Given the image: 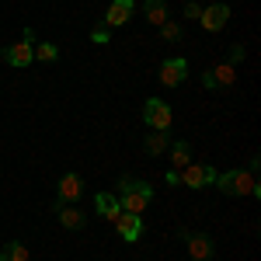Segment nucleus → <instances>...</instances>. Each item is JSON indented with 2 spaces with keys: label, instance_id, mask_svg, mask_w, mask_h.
Wrapping results in <instances>:
<instances>
[{
  "label": "nucleus",
  "instance_id": "nucleus-1",
  "mask_svg": "<svg viewBox=\"0 0 261 261\" xmlns=\"http://www.w3.org/2000/svg\"><path fill=\"white\" fill-rule=\"evenodd\" d=\"M115 199H119L122 213H136V216H140L143 209L153 202V185H150V181H140V178H122Z\"/></svg>",
  "mask_w": 261,
  "mask_h": 261
},
{
  "label": "nucleus",
  "instance_id": "nucleus-2",
  "mask_svg": "<svg viewBox=\"0 0 261 261\" xmlns=\"http://www.w3.org/2000/svg\"><path fill=\"white\" fill-rule=\"evenodd\" d=\"M216 188H220L223 195H251V199L261 195L258 174L254 171H241V167H233L226 174H216Z\"/></svg>",
  "mask_w": 261,
  "mask_h": 261
},
{
  "label": "nucleus",
  "instance_id": "nucleus-3",
  "mask_svg": "<svg viewBox=\"0 0 261 261\" xmlns=\"http://www.w3.org/2000/svg\"><path fill=\"white\" fill-rule=\"evenodd\" d=\"M143 122H146L150 129H157V133H167V129H171V122H174L171 105L161 101V98H150L146 105H143Z\"/></svg>",
  "mask_w": 261,
  "mask_h": 261
},
{
  "label": "nucleus",
  "instance_id": "nucleus-4",
  "mask_svg": "<svg viewBox=\"0 0 261 261\" xmlns=\"http://www.w3.org/2000/svg\"><path fill=\"white\" fill-rule=\"evenodd\" d=\"M181 241H185V251H188L195 261H213L216 258V244H213L209 233H192V230H185Z\"/></svg>",
  "mask_w": 261,
  "mask_h": 261
},
{
  "label": "nucleus",
  "instance_id": "nucleus-5",
  "mask_svg": "<svg viewBox=\"0 0 261 261\" xmlns=\"http://www.w3.org/2000/svg\"><path fill=\"white\" fill-rule=\"evenodd\" d=\"M178 178L185 181L188 188H213V185H216V167H213V164H188Z\"/></svg>",
  "mask_w": 261,
  "mask_h": 261
},
{
  "label": "nucleus",
  "instance_id": "nucleus-6",
  "mask_svg": "<svg viewBox=\"0 0 261 261\" xmlns=\"http://www.w3.org/2000/svg\"><path fill=\"white\" fill-rule=\"evenodd\" d=\"M226 21H230V7L226 4H209V7H202V14H199V24L205 32H223Z\"/></svg>",
  "mask_w": 261,
  "mask_h": 261
},
{
  "label": "nucleus",
  "instance_id": "nucleus-7",
  "mask_svg": "<svg viewBox=\"0 0 261 261\" xmlns=\"http://www.w3.org/2000/svg\"><path fill=\"white\" fill-rule=\"evenodd\" d=\"M115 230H119V237L125 244H136L140 241V233H143V220L140 216H136V213H119V216H115Z\"/></svg>",
  "mask_w": 261,
  "mask_h": 261
},
{
  "label": "nucleus",
  "instance_id": "nucleus-8",
  "mask_svg": "<svg viewBox=\"0 0 261 261\" xmlns=\"http://www.w3.org/2000/svg\"><path fill=\"white\" fill-rule=\"evenodd\" d=\"M185 77H188V60L174 56V60H164L161 63V84H164V87H178Z\"/></svg>",
  "mask_w": 261,
  "mask_h": 261
},
{
  "label": "nucleus",
  "instance_id": "nucleus-9",
  "mask_svg": "<svg viewBox=\"0 0 261 261\" xmlns=\"http://www.w3.org/2000/svg\"><path fill=\"white\" fill-rule=\"evenodd\" d=\"M84 195V181H81V174H63L60 178V192H56V202H63V205H70V202H77Z\"/></svg>",
  "mask_w": 261,
  "mask_h": 261
},
{
  "label": "nucleus",
  "instance_id": "nucleus-10",
  "mask_svg": "<svg viewBox=\"0 0 261 261\" xmlns=\"http://www.w3.org/2000/svg\"><path fill=\"white\" fill-rule=\"evenodd\" d=\"M133 11H136V4H133V0H112V4H108V14H105V24H108V28L129 24Z\"/></svg>",
  "mask_w": 261,
  "mask_h": 261
},
{
  "label": "nucleus",
  "instance_id": "nucleus-11",
  "mask_svg": "<svg viewBox=\"0 0 261 261\" xmlns=\"http://www.w3.org/2000/svg\"><path fill=\"white\" fill-rule=\"evenodd\" d=\"M233 77H237V70H233L230 63H220L216 70H209V73L202 77V84H205V91H216V87H230Z\"/></svg>",
  "mask_w": 261,
  "mask_h": 261
},
{
  "label": "nucleus",
  "instance_id": "nucleus-12",
  "mask_svg": "<svg viewBox=\"0 0 261 261\" xmlns=\"http://www.w3.org/2000/svg\"><path fill=\"white\" fill-rule=\"evenodd\" d=\"M53 209L60 213V223L66 226V230H84V223H87V216H84L77 205H63V202H53Z\"/></svg>",
  "mask_w": 261,
  "mask_h": 261
},
{
  "label": "nucleus",
  "instance_id": "nucleus-13",
  "mask_svg": "<svg viewBox=\"0 0 261 261\" xmlns=\"http://www.w3.org/2000/svg\"><path fill=\"white\" fill-rule=\"evenodd\" d=\"M35 60V53H32V45L28 42H18V45H7L4 49V63H11V66H28V63Z\"/></svg>",
  "mask_w": 261,
  "mask_h": 261
},
{
  "label": "nucleus",
  "instance_id": "nucleus-14",
  "mask_svg": "<svg viewBox=\"0 0 261 261\" xmlns=\"http://www.w3.org/2000/svg\"><path fill=\"white\" fill-rule=\"evenodd\" d=\"M94 209H98L105 220H115V216L122 213L119 199H115V195H108V192H98V195H94Z\"/></svg>",
  "mask_w": 261,
  "mask_h": 261
},
{
  "label": "nucleus",
  "instance_id": "nucleus-15",
  "mask_svg": "<svg viewBox=\"0 0 261 261\" xmlns=\"http://www.w3.org/2000/svg\"><path fill=\"white\" fill-rule=\"evenodd\" d=\"M188 157H192V146H188V143L185 140H178L174 143V146H171V171H185V167H188Z\"/></svg>",
  "mask_w": 261,
  "mask_h": 261
},
{
  "label": "nucleus",
  "instance_id": "nucleus-16",
  "mask_svg": "<svg viewBox=\"0 0 261 261\" xmlns=\"http://www.w3.org/2000/svg\"><path fill=\"white\" fill-rule=\"evenodd\" d=\"M167 146H171V136H167V133H157V129H150V136H146V153L161 157Z\"/></svg>",
  "mask_w": 261,
  "mask_h": 261
},
{
  "label": "nucleus",
  "instance_id": "nucleus-17",
  "mask_svg": "<svg viewBox=\"0 0 261 261\" xmlns=\"http://www.w3.org/2000/svg\"><path fill=\"white\" fill-rule=\"evenodd\" d=\"M0 261H28V244H21V241L4 244V251H0Z\"/></svg>",
  "mask_w": 261,
  "mask_h": 261
},
{
  "label": "nucleus",
  "instance_id": "nucleus-18",
  "mask_svg": "<svg viewBox=\"0 0 261 261\" xmlns=\"http://www.w3.org/2000/svg\"><path fill=\"white\" fill-rule=\"evenodd\" d=\"M143 11H146V18L153 21V24H164L167 21V4L164 0H143Z\"/></svg>",
  "mask_w": 261,
  "mask_h": 261
},
{
  "label": "nucleus",
  "instance_id": "nucleus-19",
  "mask_svg": "<svg viewBox=\"0 0 261 261\" xmlns=\"http://www.w3.org/2000/svg\"><path fill=\"white\" fill-rule=\"evenodd\" d=\"M32 53H35V60H42V63H56V60H60V45H53V42H39V45H32Z\"/></svg>",
  "mask_w": 261,
  "mask_h": 261
},
{
  "label": "nucleus",
  "instance_id": "nucleus-20",
  "mask_svg": "<svg viewBox=\"0 0 261 261\" xmlns=\"http://www.w3.org/2000/svg\"><path fill=\"white\" fill-rule=\"evenodd\" d=\"M161 35H164L167 42H178V39H181V28L174 24V21H164V24H161Z\"/></svg>",
  "mask_w": 261,
  "mask_h": 261
},
{
  "label": "nucleus",
  "instance_id": "nucleus-21",
  "mask_svg": "<svg viewBox=\"0 0 261 261\" xmlns=\"http://www.w3.org/2000/svg\"><path fill=\"white\" fill-rule=\"evenodd\" d=\"M108 39H112V28H108V24H98V28L91 32V42H94V45H105Z\"/></svg>",
  "mask_w": 261,
  "mask_h": 261
},
{
  "label": "nucleus",
  "instance_id": "nucleus-22",
  "mask_svg": "<svg viewBox=\"0 0 261 261\" xmlns=\"http://www.w3.org/2000/svg\"><path fill=\"white\" fill-rule=\"evenodd\" d=\"M244 56H247V49L237 42V45H230V60H226V63H230V66H237V63H244Z\"/></svg>",
  "mask_w": 261,
  "mask_h": 261
},
{
  "label": "nucleus",
  "instance_id": "nucleus-23",
  "mask_svg": "<svg viewBox=\"0 0 261 261\" xmlns=\"http://www.w3.org/2000/svg\"><path fill=\"white\" fill-rule=\"evenodd\" d=\"M185 14H188V18H195V21H199V14H202V4H185Z\"/></svg>",
  "mask_w": 261,
  "mask_h": 261
},
{
  "label": "nucleus",
  "instance_id": "nucleus-24",
  "mask_svg": "<svg viewBox=\"0 0 261 261\" xmlns=\"http://www.w3.org/2000/svg\"><path fill=\"white\" fill-rule=\"evenodd\" d=\"M164 181H167V185H181V178H178V171H167V174H164Z\"/></svg>",
  "mask_w": 261,
  "mask_h": 261
}]
</instances>
